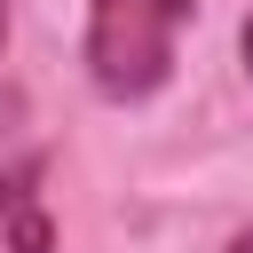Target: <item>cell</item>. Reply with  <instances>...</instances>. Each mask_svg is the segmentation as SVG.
<instances>
[{
	"mask_svg": "<svg viewBox=\"0 0 253 253\" xmlns=\"http://www.w3.org/2000/svg\"><path fill=\"white\" fill-rule=\"evenodd\" d=\"M190 24V0H87V79L111 103H142L174 71V40Z\"/></svg>",
	"mask_w": 253,
	"mask_h": 253,
	"instance_id": "obj_1",
	"label": "cell"
},
{
	"mask_svg": "<svg viewBox=\"0 0 253 253\" xmlns=\"http://www.w3.org/2000/svg\"><path fill=\"white\" fill-rule=\"evenodd\" d=\"M47 150H24L0 166V229H8V253H55V221H47Z\"/></svg>",
	"mask_w": 253,
	"mask_h": 253,
	"instance_id": "obj_2",
	"label": "cell"
},
{
	"mask_svg": "<svg viewBox=\"0 0 253 253\" xmlns=\"http://www.w3.org/2000/svg\"><path fill=\"white\" fill-rule=\"evenodd\" d=\"M237 55H245V71H253V16H245V32H237Z\"/></svg>",
	"mask_w": 253,
	"mask_h": 253,
	"instance_id": "obj_3",
	"label": "cell"
},
{
	"mask_svg": "<svg viewBox=\"0 0 253 253\" xmlns=\"http://www.w3.org/2000/svg\"><path fill=\"white\" fill-rule=\"evenodd\" d=\"M229 253H253V221H245V229H237V237H229Z\"/></svg>",
	"mask_w": 253,
	"mask_h": 253,
	"instance_id": "obj_4",
	"label": "cell"
},
{
	"mask_svg": "<svg viewBox=\"0 0 253 253\" xmlns=\"http://www.w3.org/2000/svg\"><path fill=\"white\" fill-rule=\"evenodd\" d=\"M0 40H8V0H0Z\"/></svg>",
	"mask_w": 253,
	"mask_h": 253,
	"instance_id": "obj_5",
	"label": "cell"
}]
</instances>
